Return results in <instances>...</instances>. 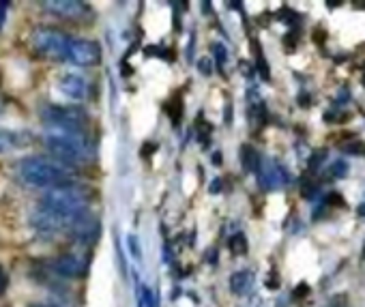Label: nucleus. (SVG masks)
I'll list each match as a JSON object with an SVG mask.
<instances>
[{"label":"nucleus","instance_id":"1","mask_svg":"<svg viewBox=\"0 0 365 307\" xmlns=\"http://www.w3.org/2000/svg\"><path fill=\"white\" fill-rule=\"evenodd\" d=\"M43 144L50 155L62 166H80L89 164L95 157V146L84 131H64L50 129L43 133Z\"/></svg>","mask_w":365,"mask_h":307},{"label":"nucleus","instance_id":"2","mask_svg":"<svg viewBox=\"0 0 365 307\" xmlns=\"http://www.w3.org/2000/svg\"><path fill=\"white\" fill-rule=\"evenodd\" d=\"M16 174L24 185L43 187L45 191L60 187V185H69L73 179V174L67 166H62L56 160L41 157V155H30V157L20 160L16 166Z\"/></svg>","mask_w":365,"mask_h":307},{"label":"nucleus","instance_id":"3","mask_svg":"<svg viewBox=\"0 0 365 307\" xmlns=\"http://www.w3.org/2000/svg\"><path fill=\"white\" fill-rule=\"evenodd\" d=\"M89 204H91L89 191L76 183L47 189L41 196V208L56 217H62L67 221H76L78 217L86 215Z\"/></svg>","mask_w":365,"mask_h":307},{"label":"nucleus","instance_id":"4","mask_svg":"<svg viewBox=\"0 0 365 307\" xmlns=\"http://www.w3.org/2000/svg\"><path fill=\"white\" fill-rule=\"evenodd\" d=\"M71 35L62 33L60 28H52V26H41L33 33L30 37V45L35 50V54H39L41 58L47 60H56V62H67V54H69V45H71Z\"/></svg>","mask_w":365,"mask_h":307},{"label":"nucleus","instance_id":"5","mask_svg":"<svg viewBox=\"0 0 365 307\" xmlns=\"http://www.w3.org/2000/svg\"><path fill=\"white\" fill-rule=\"evenodd\" d=\"M43 121L52 129H64V131H84L89 125V114L78 106H45L41 110Z\"/></svg>","mask_w":365,"mask_h":307},{"label":"nucleus","instance_id":"6","mask_svg":"<svg viewBox=\"0 0 365 307\" xmlns=\"http://www.w3.org/2000/svg\"><path fill=\"white\" fill-rule=\"evenodd\" d=\"M45 271L64 279H80L89 271V260L78 254H60L45 260Z\"/></svg>","mask_w":365,"mask_h":307},{"label":"nucleus","instance_id":"7","mask_svg":"<svg viewBox=\"0 0 365 307\" xmlns=\"http://www.w3.org/2000/svg\"><path fill=\"white\" fill-rule=\"evenodd\" d=\"M67 62H73L78 67H95L101 62V45L93 39L73 37L69 45Z\"/></svg>","mask_w":365,"mask_h":307},{"label":"nucleus","instance_id":"8","mask_svg":"<svg viewBox=\"0 0 365 307\" xmlns=\"http://www.w3.org/2000/svg\"><path fill=\"white\" fill-rule=\"evenodd\" d=\"M41 7L45 13L64 22H82L91 16V7L78 0H47V3H41Z\"/></svg>","mask_w":365,"mask_h":307},{"label":"nucleus","instance_id":"9","mask_svg":"<svg viewBox=\"0 0 365 307\" xmlns=\"http://www.w3.org/2000/svg\"><path fill=\"white\" fill-rule=\"evenodd\" d=\"M58 89L62 95H67L69 99H84L89 95V82L84 75L76 73V71H67L58 78Z\"/></svg>","mask_w":365,"mask_h":307},{"label":"nucleus","instance_id":"10","mask_svg":"<svg viewBox=\"0 0 365 307\" xmlns=\"http://www.w3.org/2000/svg\"><path fill=\"white\" fill-rule=\"evenodd\" d=\"M69 235H71V239L76 241V243L91 245V243L97 241V237H99V223H97L93 217L82 215V217H78L76 221L71 223Z\"/></svg>","mask_w":365,"mask_h":307},{"label":"nucleus","instance_id":"11","mask_svg":"<svg viewBox=\"0 0 365 307\" xmlns=\"http://www.w3.org/2000/svg\"><path fill=\"white\" fill-rule=\"evenodd\" d=\"M258 181H260V185H262L264 189H271V191H273V189H281V187L288 185V172H286L277 162L269 160V162L260 168Z\"/></svg>","mask_w":365,"mask_h":307},{"label":"nucleus","instance_id":"12","mask_svg":"<svg viewBox=\"0 0 365 307\" xmlns=\"http://www.w3.org/2000/svg\"><path fill=\"white\" fill-rule=\"evenodd\" d=\"M33 142L30 131H13V129H0V155H5L9 150L28 146Z\"/></svg>","mask_w":365,"mask_h":307},{"label":"nucleus","instance_id":"13","mask_svg":"<svg viewBox=\"0 0 365 307\" xmlns=\"http://www.w3.org/2000/svg\"><path fill=\"white\" fill-rule=\"evenodd\" d=\"M252 288H254V273L252 271L243 269V271L232 273V277H230V290H232V294L243 296V294H249Z\"/></svg>","mask_w":365,"mask_h":307},{"label":"nucleus","instance_id":"14","mask_svg":"<svg viewBox=\"0 0 365 307\" xmlns=\"http://www.w3.org/2000/svg\"><path fill=\"white\" fill-rule=\"evenodd\" d=\"M239 157H241V166L245 168V172H260V168H262L260 152L252 144H243L241 146Z\"/></svg>","mask_w":365,"mask_h":307},{"label":"nucleus","instance_id":"15","mask_svg":"<svg viewBox=\"0 0 365 307\" xmlns=\"http://www.w3.org/2000/svg\"><path fill=\"white\" fill-rule=\"evenodd\" d=\"M247 237L243 235V233H237V235H232L230 239H228V250H230V254L232 256H245L247 254Z\"/></svg>","mask_w":365,"mask_h":307},{"label":"nucleus","instance_id":"16","mask_svg":"<svg viewBox=\"0 0 365 307\" xmlns=\"http://www.w3.org/2000/svg\"><path fill=\"white\" fill-rule=\"evenodd\" d=\"M346 174H348V164H346L344 160L333 162V164L329 166V170H327V177H329V179H342V177H346Z\"/></svg>","mask_w":365,"mask_h":307},{"label":"nucleus","instance_id":"17","mask_svg":"<svg viewBox=\"0 0 365 307\" xmlns=\"http://www.w3.org/2000/svg\"><path fill=\"white\" fill-rule=\"evenodd\" d=\"M170 118H172V123L174 125H179L181 123V116H183V99L181 97H174L172 101H170Z\"/></svg>","mask_w":365,"mask_h":307},{"label":"nucleus","instance_id":"18","mask_svg":"<svg viewBox=\"0 0 365 307\" xmlns=\"http://www.w3.org/2000/svg\"><path fill=\"white\" fill-rule=\"evenodd\" d=\"M213 52H215V56H217V62H226V60H228V52H226V48H224L222 43H215V45H213Z\"/></svg>","mask_w":365,"mask_h":307},{"label":"nucleus","instance_id":"19","mask_svg":"<svg viewBox=\"0 0 365 307\" xmlns=\"http://www.w3.org/2000/svg\"><path fill=\"white\" fill-rule=\"evenodd\" d=\"M7 286H9V275H7L5 267H3V264H0V296H3V294H5Z\"/></svg>","mask_w":365,"mask_h":307},{"label":"nucleus","instance_id":"20","mask_svg":"<svg viewBox=\"0 0 365 307\" xmlns=\"http://www.w3.org/2000/svg\"><path fill=\"white\" fill-rule=\"evenodd\" d=\"M325 157H327V152H325V150H318V152H316V157H314V160H310V168H312V170H318V168L322 166Z\"/></svg>","mask_w":365,"mask_h":307},{"label":"nucleus","instance_id":"21","mask_svg":"<svg viewBox=\"0 0 365 307\" xmlns=\"http://www.w3.org/2000/svg\"><path fill=\"white\" fill-rule=\"evenodd\" d=\"M310 294V286L303 281V284H299L297 286V290L295 292H292V296H295V298H303V296H308Z\"/></svg>","mask_w":365,"mask_h":307},{"label":"nucleus","instance_id":"22","mask_svg":"<svg viewBox=\"0 0 365 307\" xmlns=\"http://www.w3.org/2000/svg\"><path fill=\"white\" fill-rule=\"evenodd\" d=\"M198 65H200L198 69H200V73H202V75H208V73L213 71V67H210V65H213V60H210V58H202Z\"/></svg>","mask_w":365,"mask_h":307},{"label":"nucleus","instance_id":"23","mask_svg":"<svg viewBox=\"0 0 365 307\" xmlns=\"http://www.w3.org/2000/svg\"><path fill=\"white\" fill-rule=\"evenodd\" d=\"M7 11H9V5H7V3H0V30H3V26H5Z\"/></svg>","mask_w":365,"mask_h":307},{"label":"nucleus","instance_id":"24","mask_svg":"<svg viewBox=\"0 0 365 307\" xmlns=\"http://www.w3.org/2000/svg\"><path fill=\"white\" fill-rule=\"evenodd\" d=\"M266 288H269V290H275V288H279V277H277L275 273H271V275L266 277Z\"/></svg>","mask_w":365,"mask_h":307},{"label":"nucleus","instance_id":"25","mask_svg":"<svg viewBox=\"0 0 365 307\" xmlns=\"http://www.w3.org/2000/svg\"><path fill=\"white\" fill-rule=\"evenodd\" d=\"M283 45H286V50L290 52L292 48H295V45H297V39H295V37H292V35H288V37L283 39Z\"/></svg>","mask_w":365,"mask_h":307},{"label":"nucleus","instance_id":"26","mask_svg":"<svg viewBox=\"0 0 365 307\" xmlns=\"http://www.w3.org/2000/svg\"><path fill=\"white\" fill-rule=\"evenodd\" d=\"M129 247H131L133 256L137 258V256H140V247H137V243H135V237H129Z\"/></svg>","mask_w":365,"mask_h":307},{"label":"nucleus","instance_id":"27","mask_svg":"<svg viewBox=\"0 0 365 307\" xmlns=\"http://www.w3.org/2000/svg\"><path fill=\"white\" fill-rule=\"evenodd\" d=\"M28 307H62L58 303H30Z\"/></svg>","mask_w":365,"mask_h":307},{"label":"nucleus","instance_id":"28","mask_svg":"<svg viewBox=\"0 0 365 307\" xmlns=\"http://www.w3.org/2000/svg\"><path fill=\"white\" fill-rule=\"evenodd\" d=\"M361 254H363V258H365V243H363V252H361Z\"/></svg>","mask_w":365,"mask_h":307},{"label":"nucleus","instance_id":"29","mask_svg":"<svg viewBox=\"0 0 365 307\" xmlns=\"http://www.w3.org/2000/svg\"><path fill=\"white\" fill-rule=\"evenodd\" d=\"M0 112H3V99H0Z\"/></svg>","mask_w":365,"mask_h":307},{"label":"nucleus","instance_id":"30","mask_svg":"<svg viewBox=\"0 0 365 307\" xmlns=\"http://www.w3.org/2000/svg\"><path fill=\"white\" fill-rule=\"evenodd\" d=\"M363 84H365V69H363Z\"/></svg>","mask_w":365,"mask_h":307}]
</instances>
